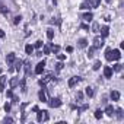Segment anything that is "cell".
I'll list each match as a JSON object with an SVG mask.
<instances>
[{
    "label": "cell",
    "instance_id": "1",
    "mask_svg": "<svg viewBox=\"0 0 124 124\" xmlns=\"http://www.w3.org/2000/svg\"><path fill=\"white\" fill-rule=\"evenodd\" d=\"M48 118L50 117H48V112L47 111H39V109L37 111V121L41 123V121H47Z\"/></svg>",
    "mask_w": 124,
    "mask_h": 124
},
{
    "label": "cell",
    "instance_id": "2",
    "mask_svg": "<svg viewBox=\"0 0 124 124\" xmlns=\"http://www.w3.org/2000/svg\"><path fill=\"white\" fill-rule=\"evenodd\" d=\"M48 105H50L51 108H58V107L61 105V101H60L58 98H51V99L48 101Z\"/></svg>",
    "mask_w": 124,
    "mask_h": 124
},
{
    "label": "cell",
    "instance_id": "3",
    "mask_svg": "<svg viewBox=\"0 0 124 124\" xmlns=\"http://www.w3.org/2000/svg\"><path fill=\"white\" fill-rule=\"evenodd\" d=\"M102 45H104V38L95 37V38H93V48H101Z\"/></svg>",
    "mask_w": 124,
    "mask_h": 124
},
{
    "label": "cell",
    "instance_id": "4",
    "mask_svg": "<svg viewBox=\"0 0 124 124\" xmlns=\"http://www.w3.org/2000/svg\"><path fill=\"white\" fill-rule=\"evenodd\" d=\"M44 67H45V61H39V63L37 64V67H35V73L37 75H41L44 72Z\"/></svg>",
    "mask_w": 124,
    "mask_h": 124
},
{
    "label": "cell",
    "instance_id": "5",
    "mask_svg": "<svg viewBox=\"0 0 124 124\" xmlns=\"http://www.w3.org/2000/svg\"><path fill=\"white\" fill-rule=\"evenodd\" d=\"M111 58H112V60H120V58H121L120 50H111Z\"/></svg>",
    "mask_w": 124,
    "mask_h": 124
},
{
    "label": "cell",
    "instance_id": "6",
    "mask_svg": "<svg viewBox=\"0 0 124 124\" xmlns=\"http://www.w3.org/2000/svg\"><path fill=\"white\" fill-rule=\"evenodd\" d=\"M91 8H92V5H91L89 0H85V2L79 6V9H82V10H88V9H91Z\"/></svg>",
    "mask_w": 124,
    "mask_h": 124
},
{
    "label": "cell",
    "instance_id": "7",
    "mask_svg": "<svg viewBox=\"0 0 124 124\" xmlns=\"http://www.w3.org/2000/svg\"><path fill=\"white\" fill-rule=\"evenodd\" d=\"M15 60H16V55H15V53H9V54H8V57H6V61H8L9 64H12Z\"/></svg>",
    "mask_w": 124,
    "mask_h": 124
},
{
    "label": "cell",
    "instance_id": "8",
    "mask_svg": "<svg viewBox=\"0 0 124 124\" xmlns=\"http://www.w3.org/2000/svg\"><path fill=\"white\" fill-rule=\"evenodd\" d=\"M101 35H102V38H107L109 35V28L108 26H102L101 28Z\"/></svg>",
    "mask_w": 124,
    "mask_h": 124
},
{
    "label": "cell",
    "instance_id": "9",
    "mask_svg": "<svg viewBox=\"0 0 124 124\" xmlns=\"http://www.w3.org/2000/svg\"><path fill=\"white\" fill-rule=\"evenodd\" d=\"M79 82H80V78L75 76V78H72V79L69 80V86H70V88H73V86H75L76 83H79Z\"/></svg>",
    "mask_w": 124,
    "mask_h": 124
},
{
    "label": "cell",
    "instance_id": "10",
    "mask_svg": "<svg viewBox=\"0 0 124 124\" xmlns=\"http://www.w3.org/2000/svg\"><path fill=\"white\" fill-rule=\"evenodd\" d=\"M104 76L105 78H112V69L111 67H104Z\"/></svg>",
    "mask_w": 124,
    "mask_h": 124
},
{
    "label": "cell",
    "instance_id": "11",
    "mask_svg": "<svg viewBox=\"0 0 124 124\" xmlns=\"http://www.w3.org/2000/svg\"><path fill=\"white\" fill-rule=\"evenodd\" d=\"M82 18H83V21H86V22H91V21L93 19V15H92L91 12H88V13L82 15Z\"/></svg>",
    "mask_w": 124,
    "mask_h": 124
},
{
    "label": "cell",
    "instance_id": "12",
    "mask_svg": "<svg viewBox=\"0 0 124 124\" xmlns=\"http://www.w3.org/2000/svg\"><path fill=\"white\" fill-rule=\"evenodd\" d=\"M5 83H6V76H0V92L5 91Z\"/></svg>",
    "mask_w": 124,
    "mask_h": 124
},
{
    "label": "cell",
    "instance_id": "13",
    "mask_svg": "<svg viewBox=\"0 0 124 124\" xmlns=\"http://www.w3.org/2000/svg\"><path fill=\"white\" fill-rule=\"evenodd\" d=\"M78 44H79L80 48H86V47H88V41H86L85 38H80V39L78 41Z\"/></svg>",
    "mask_w": 124,
    "mask_h": 124
},
{
    "label": "cell",
    "instance_id": "14",
    "mask_svg": "<svg viewBox=\"0 0 124 124\" xmlns=\"http://www.w3.org/2000/svg\"><path fill=\"white\" fill-rule=\"evenodd\" d=\"M19 85V78H13L12 80H10V88L13 89V88H16Z\"/></svg>",
    "mask_w": 124,
    "mask_h": 124
},
{
    "label": "cell",
    "instance_id": "15",
    "mask_svg": "<svg viewBox=\"0 0 124 124\" xmlns=\"http://www.w3.org/2000/svg\"><path fill=\"white\" fill-rule=\"evenodd\" d=\"M111 99H112V101H118V99H120V92L112 91V92H111Z\"/></svg>",
    "mask_w": 124,
    "mask_h": 124
},
{
    "label": "cell",
    "instance_id": "16",
    "mask_svg": "<svg viewBox=\"0 0 124 124\" xmlns=\"http://www.w3.org/2000/svg\"><path fill=\"white\" fill-rule=\"evenodd\" d=\"M105 114L109 115V117H112V114H114V108H112V105H108V107L105 108Z\"/></svg>",
    "mask_w": 124,
    "mask_h": 124
},
{
    "label": "cell",
    "instance_id": "17",
    "mask_svg": "<svg viewBox=\"0 0 124 124\" xmlns=\"http://www.w3.org/2000/svg\"><path fill=\"white\" fill-rule=\"evenodd\" d=\"M25 51H26V54H32L34 53V45H31V44L25 45Z\"/></svg>",
    "mask_w": 124,
    "mask_h": 124
},
{
    "label": "cell",
    "instance_id": "18",
    "mask_svg": "<svg viewBox=\"0 0 124 124\" xmlns=\"http://www.w3.org/2000/svg\"><path fill=\"white\" fill-rule=\"evenodd\" d=\"M50 79H51V75H47V76H44V78L39 80V85H45V83H47Z\"/></svg>",
    "mask_w": 124,
    "mask_h": 124
},
{
    "label": "cell",
    "instance_id": "19",
    "mask_svg": "<svg viewBox=\"0 0 124 124\" xmlns=\"http://www.w3.org/2000/svg\"><path fill=\"white\" fill-rule=\"evenodd\" d=\"M85 92H86V95H88L89 98H92V96H93V93H95V92H93V88H91V86H88Z\"/></svg>",
    "mask_w": 124,
    "mask_h": 124
},
{
    "label": "cell",
    "instance_id": "20",
    "mask_svg": "<svg viewBox=\"0 0 124 124\" xmlns=\"http://www.w3.org/2000/svg\"><path fill=\"white\" fill-rule=\"evenodd\" d=\"M105 58L108 61H112V58H111V48H107L105 50Z\"/></svg>",
    "mask_w": 124,
    "mask_h": 124
},
{
    "label": "cell",
    "instance_id": "21",
    "mask_svg": "<svg viewBox=\"0 0 124 124\" xmlns=\"http://www.w3.org/2000/svg\"><path fill=\"white\" fill-rule=\"evenodd\" d=\"M38 98H39V101H42V102H47V98H45V93H44L42 91H39V92H38Z\"/></svg>",
    "mask_w": 124,
    "mask_h": 124
},
{
    "label": "cell",
    "instance_id": "22",
    "mask_svg": "<svg viewBox=\"0 0 124 124\" xmlns=\"http://www.w3.org/2000/svg\"><path fill=\"white\" fill-rule=\"evenodd\" d=\"M121 69H123V66L120 63H117V64L112 66V72H121Z\"/></svg>",
    "mask_w": 124,
    "mask_h": 124
},
{
    "label": "cell",
    "instance_id": "23",
    "mask_svg": "<svg viewBox=\"0 0 124 124\" xmlns=\"http://www.w3.org/2000/svg\"><path fill=\"white\" fill-rule=\"evenodd\" d=\"M0 12H2L3 15H8V13H9V10H8V8H6L5 5H2V3H0Z\"/></svg>",
    "mask_w": 124,
    "mask_h": 124
},
{
    "label": "cell",
    "instance_id": "24",
    "mask_svg": "<svg viewBox=\"0 0 124 124\" xmlns=\"http://www.w3.org/2000/svg\"><path fill=\"white\" fill-rule=\"evenodd\" d=\"M92 31L93 32H99V23L98 22H93L92 23Z\"/></svg>",
    "mask_w": 124,
    "mask_h": 124
},
{
    "label": "cell",
    "instance_id": "25",
    "mask_svg": "<svg viewBox=\"0 0 124 124\" xmlns=\"http://www.w3.org/2000/svg\"><path fill=\"white\" fill-rule=\"evenodd\" d=\"M50 50H51L53 53H55V54H57V53L60 51V47H58V45H54V44H51V47H50Z\"/></svg>",
    "mask_w": 124,
    "mask_h": 124
},
{
    "label": "cell",
    "instance_id": "26",
    "mask_svg": "<svg viewBox=\"0 0 124 124\" xmlns=\"http://www.w3.org/2000/svg\"><path fill=\"white\" fill-rule=\"evenodd\" d=\"M47 37H48V39H53L54 38V31L53 29H47Z\"/></svg>",
    "mask_w": 124,
    "mask_h": 124
},
{
    "label": "cell",
    "instance_id": "27",
    "mask_svg": "<svg viewBox=\"0 0 124 124\" xmlns=\"http://www.w3.org/2000/svg\"><path fill=\"white\" fill-rule=\"evenodd\" d=\"M95 118H96V120L102 118V111H101V109H96V111H95Z\"/></svg>",
    "mask_w": 124,
    "mask_h": 124
},
{
    "label": "cell",
    "instance_id": "28",
    "mask_svg": "<svg viewBox=\"0 0 124 124\" xmlns=\"http://www.w3.org/2000/svg\"><path fill=\"white\" fill-rule=\"evenodd\" d=\"M22 64H23V63H22L21 60H19V61H16V67H15V69H16L18 72H21V70H22Z\"/></svg>",
    "mask_w": 124,
    "mask_h": 124
},
{
    "label": "cell",
    "instance_id": "29",
    "mask_svg": "<svg viewBox=\"0 0 124 124\" xmlns=\"http://www.w3.org/2000/svg\"><path fill=\"white\" fill-rule=\"evenodd\" d=\"M61 69H63V63H61V61H58V63L55 64V70H57V72H60Z\"/></svg>",
    "mask_w": 124,
    "mask_h": 124
},
{
    "label": "cell",
    "instance_id": "30",
    "mask_svg": "<svg viewBox=\"0 0 124 124\" xmlns=\"http://www.w3.org/2000/svg\"><path fill=\"white\" fill-rule=\"evenodd\" d=\"M95 50H96V48H93V47H92V48H89V51H88V57H89V58H91V57H93Z\"/></svg>",
    "mask_w": 124,
    "mask_h": 124
},
{
    "label": "cell",
    "instance_id": "31",
    "mask_svg": "<svg viewBox=\"0 0 124 124\" xmlns=\"http://www.w3.org/2000/svg\"><path fill=\"white\" fill-rule=\"evenodd\" d=\"M57 58H58L60 61H63V60H66V55H64V54H58V53H57Z\"/></svg>",
    "mask_w": 124,
    "mask_h": 124
},
{
    "label": "cell",
    "instance_id": "32",
    "mask_svg": "<svg viewBox=\"0 0 124 124\" xmlns=\"http://www.w3.org/2000/svg\"><path fill=\"white\" fill-rule=\"evenodd\" d=\"M101 67V61H95V64H93V70H98Z\"/></svg>",
    "mask_w": 124,
    "mask_h": 124
},
{
    "label": "cell",
    "instance_id": "33",
    "mask_svg": "<svg viewBox=\"0 0 124 124\" xmlns=\"http://www.w3.org/2000/svg\"><path fill=\"white\" fill-rule=\"evenodd\" d=\"M76 99H78V101H82V99H83V93H82V92H78Z\"/></svg>",
    "mask_w": 124,
    "mask_h": 124
},
{
    "label": "cell",
    "instance_id": "34",
    "mask_svg": "<svg viewBox=\"0 0 124 124\" xmlns=\"http://www.w3.org/2000/svg\"><path fill=\"white\" fill-rule=\"evenodd\" d=\"M117 115H118V118H120V120L123 118V109H121V108H118V109H117Z\"/></svg>",
    "mask_w": 124,
    "mask_h": 124
},
{
    "label": "cell",
    "instance_id": "35",
    "mask_svg": "<svg viewBox=\"0 0 124 124\" xmlns=\"http://www.w3.org/2000/svg\"><path fill=\"white\" fill-rule=\"evenodd\" d=\"M21 19H22V16H16V18H15V21H13V23H15V25H18V23L21 22Z\"/></svg>",
    "mask_w": 124,
    "mask_h": 124
},
{
    "label": "cell",
    "instance_id": "36",
    "mask_svg": "<svg viewBox=\"0 0 124 124\" xmlns=\"http://www.w3.org/2000/svg\"><path fill=\"white\" fill-rule=\"evenodd\" d=\"M34 47H35V48H41V47H42V41H37Z\"/></svg>",
    "mask_w": 124,
    "mask_h": 124
},
{
    "label": "cell",
    "instance_id": "37",
    "mask_svg": "<svg viewBox=\"0 0 124 124\" xmlns=\"http://www.w3.org/2000/svg\"><path fill=\"white\" fill-rule=\"evenodd\" d=\"M50 51H51L50 50V45H45L44 47V54H50Z\"/></svg>",
    "mask_w": 124,
    "mask_h": 124
},
{
    "label": "cell",
    "instance_id": "38",
    "mask_svg": "<svg viewBox=\"0 0 124 124\" xmlns=\"http://www.w3.org/2000/svg\"><path fill=\"white\" fill-rule=\"evenodd\" d=\"M88 108H89V105H88V104H85V105H82V107L79 108V111H85V109H88Z\"/></svg>",
    "mask_w": 124,
    "mask_h": 124
},
{
    "label": "cell",
    "instance_id": "39",
    "mask_svg": "<svg viewBox=\"0 0 124 124\" xmlns=\"http://www.w3.org/2000/svg\"><path fill=\"white\" fill-rule=\"evenodd\" d=\"M6 96H8V98H12V96H13V92H12V91L9 89V91L6 92Z\"/></svg>",
    "mask_w": 124,
    "mask_h": 124
},
{
    "label": "cell",
    "instance_id": "40",
    "mask_svg": "<svg viewBox=\"0 0 124 124\" xmlns=\"http://www.w3.org/2000/svg\"><path fill=\"white\" fill-rule=\"evenodd\" d=\"M5 111H6V112L10 111V104H5Z\"/></svg>",
    "mask_w": 124,
    "mask_h": 124
},
{
    "label": "cell",
    "instance_id": "41",
    "mask_svg": "<svg viewBox=\"0 0 124 124\" xmlns=\"http://www.w3.org/2000/svg\"><path fill=\"white\" fill-rule=\"evenodd\" d=\"M3 121H5V123H13V118H10V117H6Z\"/></svg>",
    "mask_w": 124,
    "mask_h": 124
},
{
    "label": "cell",
    "instance_id": "42",
    "mask_svg": "<svg viewBox=\"0 0 124 124\" xmlns=\"http://www.w3.org/2000/svg\"><path fill=\"white\" fill-rule=\"evenodd\" d=\"M12 102H19V98H18L16 95H13V96H12Z\"/></svg>",
    "mask_w": 124,
    "mask_h": 124
},
{
    "label": "cell",
    "instance_id": "43",
    "mask_svg": "<svg viewBox=\"0 0 124 124\" xmlns=\"http://www.w3.org/2000/svg\"><path fill=\"white\" fill-rule=\"evenodd\" d=\"M99 3H101V0H95V2H93V8H98Z\"/></svg>",
    "mask_w": 124,
    "mask_h": 124
},
{
    "label": "cell",
    "instance_id": "44",
    "mask_svg": "<svg viewBox=\"0 0 124 124\" xmlns=\"http://www.w3.org/2000/svg\"><path fill=\"white\" fill-rule=\"evenodd\" d=\"M80 28H82V29H89V26H88L86 23H82V25H80Z\"/></svg>",
    "mask_w": 124,
    "mask_h": 124
},
{
    "label": "cell",
    "instance_id": "45",
    "mask_svg": "<svg viewBox=\"0 0 124 124\" xmlns=\"http://www.w3.org/2000/svg\"><path fill=\"white\" fill-rule=\"evenodd\" d=\"M66 51H67V53H72V51H73V47H70V45L66 47Z\"/></svg>",
    "mask_w": 124,
    "mask_h": 124
},
{
    "label": "cell",
    "instance_id": "46",
    "mask_svg": "<svg viewBox=\"0 0 124 124\" xmlns=\"http://www.w3.org/2000/svg\"><path fill=\"white\" fill-rule=\"evenodd\" d=\"M0 38H5V32H3V29H0Z\"/></svg>",
    "mask_w": 124,
    "mask_h": 124
},
{
    "label": "cell",
    "instance_id": "47",
    "mask_svg": "<svg viewBox=\"0 0 124 124\" xmlns=\"http://www.w3.org/2000/svg\"><path fill=\"white\" fill-rule=\"evenodd\" d=\"M107 2H108V3H111V2H112V0H107Z\"/></svg>",
    "mask_w": 124,
    "mask_h": 124
}]
</instances>
